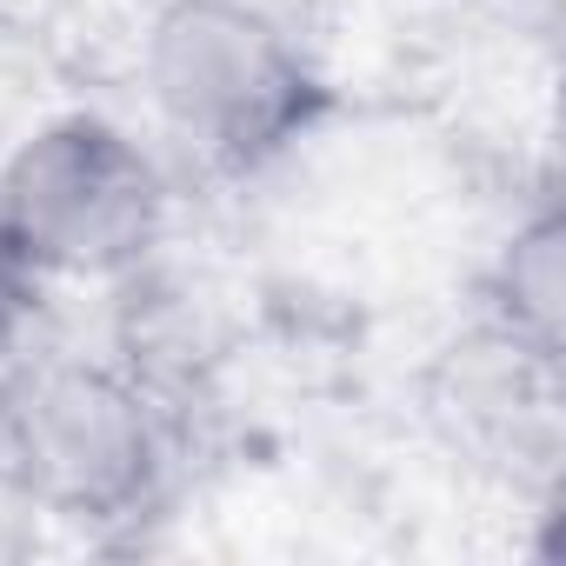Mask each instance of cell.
Here are the masks:
<instances>
[{"label":"cell","mask_w":566,"mask_h":566,"mask_svg":"<svg viewBox=\"0 0 566 566\" xmlns=\"http://www.w3.org/2000/svg\"><path fill=\"white\" fill-rule=\"evenodd\" d=\"M41 294H48L41 266L21 253V240L8 233V220H0V367L21 354V340H28L34 314H41Z\"/></svg>","instance_id":"8992f818"},{"label":"cell","mask_w":566,"mask_h":566,"mask_svg":"<svg viewBox=\"0 0 566 566\" xmlns=\"http://www.w3.org/2000/svg\"><path fill=\"white\" fill-rule=\"evenodd\" d=\"M440 413H453L460 440L486 453H553V420H559V360L533 354L480 321L467 347H453L447 380H440Z\"/></svg>","instance_id":"277c9868"},{"label":"cell","mask_w":566,"mask_h":566,"mask_svg":"<svg viewBox=\"0 0 566 566\" xmlns=\"http://www.w3.org/2000/svg\"><path fill=\"white\" fill-rule=\"evenodd\" d=\"M174 467L160 394L120 360H21L0 374V480L34 513L114 533L160 506Z\"/></svg>","instance_id":"7a4b0ae2"},{"label":"cell","mask_w":566,"mask_h":566,"mask_svg":"<svg viewBox=\"0 0 566 566\" xmlns=\"http://www.w3.org/2000/svg\"><path fill=\"white\" fill-rule=\"evenodd\" d=\"M220 8H240V14H260V21H273V28H287V34H314L321 28V14H327V0H220Z\"/></svg>","instance_id":"52a82bcc"},{"label":"cell","mask_w":566,"mask_h":566,"mask_svg":"<svg viewBox=\"0 0 566 566\" xmlns=\"http://www.w3.org/2000/svg\"><path fill=\"white\" fill-rule=\"evenodd\" d=\"M140 87L154 127L207 174H260L334 114L307 41L220 0H160L140 34Z\"/></svg>","instance_id":"6da1fadb"},{"label":"cell","mask_w":566,"mask_h":566,"mask_svg":"<svg viewBox=\"0 0 566 566\" xmlns=\"http://www.w3.org/2000/svg\"><path fill=\"white\" fill-rule=\"evenodd\" d=\"M486 327L553 354L559 360V334H566V220L553 200H539L526 220H513L506 247L486 266Z\"/></svg>","instance_id":"5b68a950"},{"label":"cell","mask_w":566,"mask_h":566,"mask_svg":"<svg viewBox=\"0 0 566 566\" xmlns=\"http://www.w3.org/2000/svg\"><path fill=\"white\" fill-rule=\"evenodd\" d=\"M0 220L41 280H134L174 220L160 154L107 114H54L0 160Z\"/></svg>","instance_id":"3957f363"}]
</instances>
